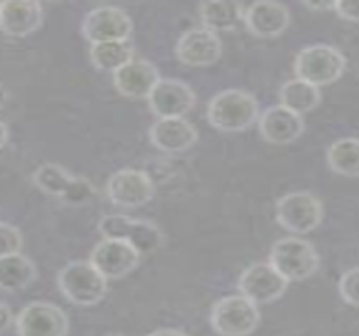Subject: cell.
<instances>
[{
  "label": "cell",
  "instance_id": "33",
  "mask_svg": "<svg viewBox=\"0 0 359 336\" xmlns=\"http://www.w3.org/2000/svg\"><path fill=\"white\" fill-rule=\"evenodd\" d=\"M106 336H125V335H119V333H111V335H106Z\"/></svg>",
  "mask_w": 359,
  "mask_h": 336
},
{
  "label": "cell",
  "instance_id": "3",
  "mask_svg": "<svg viewBox=\"0 0 359 336\" xmlns=\"http://www.w3.org/2000/svg\"><path fill=\"white\" fill-rule=\"evenodd\" d=\"M346 69V58L339 49L329 44L307 46L297 53L294 59L296 78L314 84L327 86L336 83Z\"/></svg>",
  "mask_w": 359,
  "mask_h": 336
},
{
  "label": "cell",
  "instance_id": "12",
  "mask_svg": "<svg viewBox=\"0 0 359 336\" xmlns=\"http://www.w3.org/2000/svg\"><path fill=\"white\" fill-rule=\"evenodd\" d=\"M289 281L271 262H255L247 267L238 278L241 295L249 297L255 304H269L284 295Z\"/></svg>",
  "mask_w": 359,
  "mask_h": 336
},
{
  "label": "cell",
  "instance_id": "10",
  "mask_svg": "<svg viewBox=\"0 0 359 336\" xmlns=\"http://www.w3.org/2000/svg\"><path fill=\"white\" fill-rule=\"evenodd\" d=\"M81 32L93 44L108 41H128L133 22L123 8L101 6L89 11L81 24Z\"/></svg>",
  "mask_w": 359,
  "mask_h": 336
},
{
  "label": "cell",
  "instance_id": "17",
  "mask_svg": "<svg viewBox=\"0 0 359 336\" xmlns=\"http://www.w3.org/2000/svg\"><path fill=\"white\" fill-rule=\"evenodd\" d=\"M259 131L269 143L289 145L304 133V120L285 106L276 105L260 114Z\"/></svg>",
  "mask_w": 359,
  "mask_h": 336
},
{
  "label": "cell",
  "instance_id": "6",
  "mask_svg": "<svg viewBox=\"0 0 359 336\" xmlns=\"http://www.w3.org/2000/svg\"><path fill=\"white\" fill-rule=\"evenodd\" d=\"M32 182L42 192L61 199L66 203H72V206L89 203L97 195L96 189L88 178L72 175L66 168L53 163V161L41 165L32 173Z\"/></svg>",
  "mask_w": 359,
  "mask_h": 336
},
{
  "label": "cell",
  "instance_id": "29",
  "mask_svg": "<svg viewBox=\"0 0 359 336\" xmlns=\"http://www.w3.org/2000/svg\"><path fill=\"white\" fill-rule=\"evenodd\" d=\"M0 318H2V323H0V328H2L4 333L11 328L12 325H15V320L17 318L14 316V313H12V309L8 308V304L2 303L0 306Z\"/></svg>",
  "mask_w": 359,
  "mask_h": 336
},
{
  "label": "cell",
  "instance_id": "8",
  "mask_svg": "<svg viewBox=\"0 0 359 336\" xmlns=\"http://www.w3.org/2000/svg\"><path fill=\"white\" fill-rule=\"evenodd\" d=\"M276 217L285 231L309 234L318 229L324 217L323 203L309 192H292L277 201Z\"/></svg>",
  "mask_w": 359,
  "mask_h": 336
},
{
  "label": "cell",
  "instance_id": "15",
  "mask_svg": "<svg viewBox=\"0 0 359 336\" xmlns=\"http://www.w3.org/2000/svg\"><path fill=\"white\" fill-rule=\"evenodd\" d=\"M177 58L191 67H207L215 65L222 56V41L219 34L207 27L190 29L177 41Z\"/></svg>",
  "mask_w": 359,
  "mask_h": 336
},
{
  "label": "cell",
  "instance_id": "25",
  "mask_svg": "<svg viewBox=\"0 0 359 336\" xmlns=\"http://www.w3.org/2000/svg\"><path fill=\"white\" fill-rule=\"evenodd\" d=\"M93 65L100 71H111L114 74L118 69L133 59V48L128 41L97 42L89 51Z\"/></svg>",
  "mask_w": 359,
  "mask_h": 336
},
{
  "label": "cell",
  "instance_id": "19",
  "mask_svg": "<svg viewBox=\"0 0 359 336\" xmlns=\"http://www.w3.org/2000/svg\"><path fill=\"white\" fill-rule=\"evenodd\" d=\"M198 138V131L185 118H158L149 128V142L158 150L180 153L191 148Z\"/></svg>",
  "mask_w": 359,
  "mask_h": 336
},
{
  "label": "cell",
  "instance_id": "28",
  "mask_svg": "<svg viewBox=\"0 0 359 336\" xmlns=\"http://www.w3.org/2000/svg\"><path fill=\"white\" fill-rule=\"evenodd\" d=\"M334 12L341 19L359 22V0H337L334 2Z\"/></svg>",
  "mask_w": 359,
  "mask_h": 336
},
{
  "label": "cell",
  "instance_id": "22",
  "mask_svg": "<svg viewBox=\"0 0 359 336\" xmlns=\"http://www.w3.org/2000/svg\"><path fill=\"white\" fill-rule=\"evenodd\" d=\"M0 286L4 291H20L31 286L37 278L36 264L24 254H8L0 259Z\"/></svg>",
  "mask_w": 359,
  "mask_h": 336
},
{
  "label": "cell",
  "instance_id": "16",
  "mask_svg": "<svg viewBox=\"0 0 359 336\" xmlns=\"http://www.w3.org/2000/svg\"><path fill=\"white\" fill-rule=\"evenodd\" d=\"M44 22V8L37 0H6L0 4V27L6 36L24 37Z\"/></svg>",
  "mask_w": 359,
  "mask_h": 336
},
{
  "label": "cell",
  "instance_id": "21",
  "mask_svg": "<svg viewBox=\"0 0 359 336\" xmlns=\"http://www.w3.org/2000/svg\"><path fill=\"white\" fill-rule=\"evenodd\" d=\"M245 11L241 2H226V0H210L200 4V19L203 27L213 32L233 31L238 24L245 22Z\"/></svg>",
  "mask_w": 359,
  "mask_h": 336
},
{
  "label": "cell",
  "instance_id": "13",
  "mask_svg": "<svg viewBox=\"0 0 359 336\" xmlns=\"http://www.w3.org/2000/svg\"><path fill=\"white\" fill-rule=\"evenodd\" d=\"M140 250L121 239H102L91 250L89 261L106 279L125 278L140 264Z\"/></svg>",
  "mask_w": 359,
  "mask_h": 336
},
{
  "label": "cell",
  "instance_id": "1",
  "mask_svg": "<svg viewBox=\"0 0 359 336\" xmlns=\"http://www.w3.org/2000/svg\"><path fill=\"white\" fill-rule=\"evenodd\" d=\"M207 118L212 126L225 133L243 131L259 121V101L252 93L243 89H224L208 103Z\"/></svg>",
  "mask_w": 359,
  "mask_h": 336
},
{
  "label": "cell",
  "instance_id": "4",
  "mask_svg": "<svg viewBox=\"0 0 359 336\" xmlns=\"http://www.w3.org/2000/svg\"><path fill=\"white\" fill-rule=\"evenodd\" d=\"M210 323L220 336H249L260 325L259 306L243 295L225 296L213 304Z\"/></svg>",
  "mask_w": 359,
  "mask_h": 336
},
{
  "label": "cell",
  "instance_id": "24",
  "mask_svg": "<svg viewBox=\"0 0 359 336\" xmlns=\"http://www.w3.org/2000/svg\"><path fill=\"white\" fill-rule=\"evenodd\" d=\"M327 165L337 175L358 178L359 177V138L336 140L327 148Z\"/></svg>",
  "mask_w": 359,
  "mask_h": 336
},
{
  "label": "cell",
  "instance_id": "27",
  "mask_svg": "<svg viewBox=\"0 0 359 336\" xmlns=\"http://www.w3.org/2000/svg\"><path fill=\"white\" fill-rule=\"evenodd\" d=\"M0 237H2V256L20 253L22 248V234L15 225L2 222L0 224Z\"/></svg>",
  "mask_w": 359,
  "mask_h": 336
},
{
  "label": "cell",
  "instance_id": "32",
  "mask_svg": "<svg viewBox=\"0 0 359 336\" xmlns=\"http://www.w3.org/2000/svg\"><path fill=\"white\" fill-rule=\"evenodd\" d=\"M7 140H8V126L6 121H2L0 123V143H2V147L4 145H7Z\"/></svg>",
  "mask_w": 359,
  "mask_h": 336
},
{
  "label": "cell",
  "instance_id": "11",
  "mask_svg": "<svg viewBox=\"0 0 359 336\" xmlns=\"http://www.w3.org/2000/svg\"><path fill=\"white\" fill-rule=\"evenodd\" d=\"M106 194L114 206L135 208L151 201L155 195V184L143 170L121 168L106 182Z\"/></svg>",
  "mask_w": 359,
  "mask_h": 336
},
{
  "label": "cell",
  "instance_id": "23",
  "mask_svg": "<svg viewBox=\"0 0 359 336\" xmlns=\"http://www.w3.org/2000/svg\"><path fill=\"white\" fill-rule=\"evenodd\" d=\"M279 100L282 106L302 116L304 113H309L314 108H318L320 103V91L314 84L296 78L282 84Z\"/></svg>",
  "mask_w": 359,
  "mask_h": 336
},
{
  "label": "cell",
  "instance_id": "20",
  "mask_svg": "<svg viewBox=\"0 0 359 336\" xmlns=\"http://www.w3.org/2000/svg\"><path fill=\"white\" fill-rule=\"evenodd\" d=\"M290 24V11L279 2H255L247 7L245 25L257 37L280 36Z\"/></svg>",
  "mask_w": 359,
  "mask_h": 336
},
{
  "label": "cell",
  "instance_id": "9",
  "mask_svg": "<svg viewBox=\"0 0 359 336\" xmlns=\"http://www.w3.org/2000/svg\"><path fill=\"white\" fill-rule=\"evenodd\" d=\"M15 330L19 336H66L69 333V318L59 306L34 301L17 314Z\"/></svg>",
  "mask_w": 359,
  "mask_h": 336
},
{
  "label": "cell",
  "instance_id": "18",
  "mask_svg": "<svg viewBox=\"0 0 359 336\" xmlns=\"http://www.w3.org/2000/svg\"><path fill=\"white\" fill-rule=\"evenodd\" d=\"M158 67L148 59L133 58L113 74L114 86L126 98H147L160 81Z\"/></svg>",
  "mask_w": 359,
  "mask_h": 336
},
{
  "label": "cell",
  "instance_id": "26",
  "mask_svg": "<svg viewBox=\"0 0 359 336\" xmlns=\"http://www.w3.org/2000/svg\"><path fill=\"white\" fill-rule=\"evenodd\" d=\"M339 295L348 304L359 308V266L346 271L339 279Z\"/></svg>",
  "mask_w": 359,
  "mask_h": 336
},
{
  "label": "cell",
  "instance_id": "30",
  "mask_svg": "<svg viewBox=\"0 0 359 336\" xmlns=\"http://www.w3.org/2000/svg\"><path fill=\"white\" fill-rule=\"evenodd\" d=\"M304 6L311 11H334V2H306Z\"/></svg>",
  "mask_w": 359,
  "mask_h": 336
},
{
  "label": "cell",
  "instance_id": "14",
  "mask_svg": "<svg viewBox=\"0 0 359 336\" xmlns=\"http://www.w3.org/2000/svg\"><path fill=\"white\" fill-rule=\"evenodd\" d=\"M195 103L196 95L190 84L175 78H161L148 96L149 109L158 118H183Z\"/></svg>",
  "mask_w": 359,
  "mask_h": 336
},
{
  "label": "cell",
  "instance_id": "2",
  "mask_svg": "<svg viewBox=\"0 0 359 336\" xmlns=\"http://www.w3.org/2000/svg\"><path fill=\"white\" fill-rule=\"evenodd\" d=\"M57 286L71 303L93 306L100 303L108 293V279L91 261H72L59 271Z\"/></svg>",
  "mask_w": 359,
  "mask_h": 336
},
{
  "label": "cell",
  "instance_id": "31",
  "mask_svg": "<svg viewBox=\"0 0 359 336\" xmlns=\"http://www.w3.org/2000/svg\"><path fill=\"white\" fill-rule=\"evenodd\" d=\"M148 336H188V335H187V333H183V331H180V330H173V328H161V330L153 331V333H149Z\"/></svg>",
  "mask_w": 359,
  "mask_h": 336
},
{
  "label": "cell",
  "instance_id": "7",
  "mask_svg": "<svg viewBox=\"0 0 359 336\" xmlns=\"http://www.w3.org/2000/svg\"><path fill=\"white\" fill-rule=\"evenodd\" d=\"M104 239H121L130 242L140 254H151L163 246L165 237L160 227L149 220L131 219V217L113 214L104 215L97 224Z\"/></svg>",
  "mask_w": 359,
  "mask_h": 336
},
{
  "label": "cell",
  "instance_id": "5",
  "mask_svg": "<svg viewBox=\"0 0 359 336\" xmlns=\"http://www.w3.org/2000/svg\"><path fill=\"white\" fill-rule=\"evenodd\" d=\"M269 262L289 281H304L319 269L320 259L311 242L299 237H284L272 246Z\"/></svg>",
  "mask_w": 359,
  "mask_h": 336
}]
</instances>
